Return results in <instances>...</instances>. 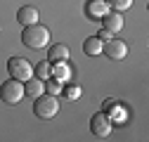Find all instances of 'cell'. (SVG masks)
I'll use <instances>...</instances> for the list:
<instances>
[{
    "mask_svg": "<svg viewBox=\"0 0 149 142\" xmlns=\"http://www.w3.org/2000/svg\"><path fill=\"white\" fill-rule=\"evenodd\" d=\"M22 43L31 50H43L50 45V31L43 26V24H31V26H24L22 31Z\"/></svg>",
    "mask_w": 149,
    "mask_h": 142,
    "instance_id": "cell-1",
    "label": "cell"
},
{
    "mask_svg": "<svg viewBox=\"0 0 149 142\" xmlns=\"http://www.w3.org/2000/svg\"><path fill=\"white\" fill-rule=\"evenodd\" d=\"M33 114L43 118V121H50L59 114V97L57 95H50V93H43L33 100Z\"/></svg>",
    "mask_w": 149,
    "mask_h": 142,
    "instance_id": "cell-2",
    "label": "cell"
},
{
    "mask_svg": "<svg viewBox=\"0 0 149 142\" xmlns=\"http://www.w3.org/2000/svg\"><path fill=\"white\" fill-rule=\"evenodd\" d=\"M7 71H10V78H17V81L24 83L33 76V64L26 57H12L7 62Z\"/></svg>",
    "mask_w": 149,
    "mask_h": 142,
    "instance_id": "cell-3",
    "label": "cell"
},
{
    "mask_svg": "<svg viewBox=\"0 0 149 142\" xmlns=\"http://www.w3.org/2000/svg\"><path fill=\"white\" fill-rule=\"evenodd\" d=\"M0 97H3V102H7V104H19L22 97H24V85H22V81H17V78L5 81L3 85H0Z\"/></svg>",
    "mask_w": 149,
    "mask_h": 142,
    "instance_id": "cell-4",
    "label": "cell"
},
{
    "mask_svg": "<svg viewBox=\"0 0 149 142\" xmlns=\"http://www.w3.org/2000/svg\"><path fill=\"white\" fill-rule=\"evenodd\" d=\"M111 128H114V121H111V116L107 111H97L95 116L90 118V130H92V135H97V137H109Z\"/></svg>",
    "mask_w": 149,
    "mask_h": 142,
    "instance_id": "cell-5",
    "label": "cell"
},
{
    "mask_svg": "<svg viewBox=\"0 0 149 142\" xmlns=\"http://www.w3.org/2000/svg\"><path fill=\"white\" fill-rule=\"evenodd\" d=\"M102 52H104L109 59L121 62V59H125V57H128V45L114 36V38H109V40H104V43H102Z\"/></svg>",
    "mask_w": 149,
    "mask_h": 142,
    "instance_id": "cell-6",
    "label": "cell"
},
{
    "mask_svg": "<svg viewBox=\"0 0 149 142\" xmlns=\"http://www.w3.org/2000/svg\"><path fill=\"white\" fill-rule=\"evenodd\" d=\"M17 22L22 26H31V24H38L40 22V12L36 5H24L19 12H17Z\"/></svg>",
    "mask_w": 149,
    "mask_h": 142,
    "instance_id": "cell-7",
    "label": "cell"
},
{
    "mask_svg": "<svg viewBox=\"0 0 149 142\" xmlns=\"http://www.w3.org/2000/svg\"><path fill=\"white\" fill-rule=\"evenodd\" d=\"M102 24H104L102 29H107V31H111V33L116 36V33L123 29V24H125V22H123L121 12H116V10H109V12L102 17Z\"/></svg>",
    "mask_w": 149,
    "mask_h": 142,
    "instance_id": "cell-8",
    "label": "cell"
},
{
    "mask_svg": "<svg viewBox=\"0 0 149 142\" xmlns=\"http://www.w3.org/2000/svg\"><path fill=\"white\" fill-rule=\"evenodd\" d=\"M109 10L111 7H109L107 0H88V5H85V14L90 17V19H102Z\"/></svg>",
    "mask_w": 149,
    "mask_h": 142,
    "instance_id": "cell-9",
    "label": "cell"
},
{
    "mask_svg": "<svg viewBox=\"0 0 149 142\" xmlns=\"http://www.w3.org/2000/svg\"><path fill=\"white\" fill-rule=\"evenodd\" d=\"M69 57H71V50L66 45H62V43L52 45L50 52H47V62L50 64H54V62H69Z\"/></svg>",
    "mask_w": 149,
    "mask_h": 142,
    "instance_id": "cell-10",
    "label": "cell"
},
{
    "mask_svg": "<svg viewBox=\"0 0 149 142\" xmlns=\"http://www.w3.org/2000/svg\"><path fill=\"white\" fill-rule=\"evenodd\" d=\"M45 93V81H40V78H36V76H31L29 81H24V95H29V97H38V95H43Z\"/></svg>",
    "mask_w": 149,
    "mask_h": 142,
    "instance_id": "cell-11",
    "label": "cell"
},
{
    "mask_svg": "<svg viewBox=\"0 0 149 142\" xmlns=\"http://www.w3.org/2000/svg\"><path fill=\"white\" fill-rule=\"evenodd\" d=\"M52 78H57L59 83H69L71 78V69L66 62H54L52 64Z\"/></svg>",
    "mask_w": 149,
    "mask_h": 142,
    "instance_id": "cell-12",
    "label": "cell"
},
{
    "mask_svg": "<svg viewBox=\"0 0 149 142\" xmlns=\"http://www.w3.org/2000/svg\"><path fill=\"white\" fill-rule=\"evenodd\" d=\"M83 52L88 57H97V55H102V40L97 38V36H90V38H85V43H83Z\"/></svg>",
    "mask_w": 149,
    "mask_h": 142,
    "instance_id": "cell-13",
    "label": "cell"
},
{
    "mask_svg": "<svg viewBox=\"0 0 149 142\" xmlns=\"http://www.w3.org/2000/svg\"><path fill=\"white\" fill-rule=\"evenodd\" d=\"M33 76L36 78H40V81H47V78H52V64L45 59V62H38L33 66Z\"/></svg>",
    "mask_w": 149,
    "mask_h": 142,
    "instance_id": "cell-14",
    "label": "cell"
},
{
    "mask_svg": "<svg viewBox=\"0 0 149 142\" xmlns=\"http://www.w3.org/2000/svg\"><path fill=\"white\" fill-rule=\"evenodd\" d=\"M62 90H64V97L66 100H78L81 97V88L76 83H66V88H62Z\"/></svg>",
    "mask_w": 149,
    "mask_h": 142,
    "instance_id": "cell-15",
    "label": "cell"
},
{
    "mask_svg": "<svg viewBox=\"0 0 149 142\" xmlns=\"http://www.w3.org/2000/svg\"><path fill=\"white\" fill-rule=\"evenodd\" d=\"M107 3H109V7H111V10L123 12V10H128V7H133L135 0H107Z\"/></svg>",
    "mask_w": 149,
    "mask_h": 142,
    "instance_id": "cell-16",
    "label": "cell"
},
{
    "mask_svg": "<svg viewBox=\"0 0 149 142\" xmlns=\"http://www.w3.org/2000/svg\"><path fill=\"white\" fill-rule=\"evenodd\" d=\"M45 93L57 95V97H59V93H62V83H59L57 78H54V81H52V78H47V81H45Z\"/></svg>",
    "mask_w": 149,
    "mask_h": 142,
    "instance_id": "cell-17",
    "label": "cell"
},
{
    "mask_svg": "<svg viewBox=\"0 0 149 142\" xmlns=\"http://www.w3.org/2000/svg\"><path fill=\"white\" fill-rule=\"evenodd\" d=\"M97 38L104 43V40H109V38H114V33H111V31H107V29H102V31L97 33Z\"/></svg>",
    "mask_w": 149,
    "mask_h": 142,
    "instance_id": "cell-18",
    "label": "cell"
},
{
    "mask_svg": "<svg viewBox=\"0 0 149 142\" xmlns=\"http://www.w3.org/2000/svg\"><path fill=\"white\" fill-rule=\"evenodd\" d=\"M114 106H116V100H114V97H107V100H104V111H107V114L114 109Z\"/></svg>",
    "mask_w": 149,
    "mask_h": 142,
    "instance_id": "cell-19",
    "label": "cell"
}]
</instances>
